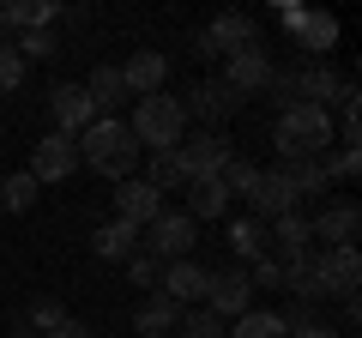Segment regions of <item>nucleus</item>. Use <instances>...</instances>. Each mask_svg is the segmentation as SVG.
<instances>
[{
	"instance_id": "nucleus-37",
	"label": "nucleus",
	"mask_w": 362,
	"mask_h": 338,
	"mask_svg": "<svg viewBox=\"0 0 362 338\" xmlns=\"http://www.w3.org/2000/svg\"><path fill=\"white\" fill-rule=\"evenodd\" d=\"M247 284H254V290H284V272H278V260H254Z\"/></svg>"
},
{
	"instance_id": "nucleus-27",
	"label": "nucleus",
	"mask_w": 362,
	"mask_h": 338,
	"mask_svg": "<svg viewBox=\"0 0 362 338\" xmlns=\"http://www.w3.org/2000/svg\"><path fill=\"white\" fill-rule=\"evenodd\" d=\"M85 97L97 103V115H103V109L127 103V85H121V73H115V66H97V73L85 78Z\"/></svg>"
},
{
	"instance_id": "nucleus-4",
	"label": "nucleus",
	"mask_w": 362,
	"mask_h": 338,
	"mask_svg": "<svg viewBox=\"0 0 362 338\" xmlns=\"http://www.w3.org/2000/svg\"><path fill=\"white\" fill-rule=\"evenodd\" d=\"M272 91L284 97V103L332 109V103H338V91H344V78H338L326 61H308V66H296V73H272Z\"/></svg>"
},
{
	"instance_id": "nucleus-31",
	"label": "nucleus",
	"mask_w": 362,
	"mask_h": 338,
	"mask_svg": "<svg viewBox=\"0 0 362 338\" xmlns=\"http://www.w3.org/2000/svg\"><path fill=\"white\" fill-rule=\"evenodd\" d=\"M139 182H151L157 194H169V187H187V182H181V163H175V151H151V169H145Z\"/></svg>"
},
{
	"instance_id": "nucleus-17",
	"label": "nucleus",
	"mask_w": 362,
	"mask_h": 338,
	"mask_svg": "<svg viewBox=\"0 0 362 338\" xmlns=\"http://www.w3.org/2000/svg\"><path fill=\"white\" fill-rule=\"evenodd\" d=\"M163 211V194H157L151 182H139V175H127V182H115V218L133 223V230H145V223Z\"/></svg>"
},
{
	"instance_id": "nucleus-38",
	"label": "nucleus",
	"mask_w": 362,
	"mask_h": 338,
	"mask_svg": "<svg viewBox=\"0 0 362 338\" xmlns=\"http://www.w3.org/2000/svg\"><path fill=\"white\" fill-rule=\"evenodd\" d=\"M49 338H97V332H90V326L85 320H61V326H54V332Z\"/></svg>"
},
{
	"instance_id": "nucleus-15",
	"label": "nucleus",
	"mask_w": 362,
	"mask_h": 338,
	"mask_svg": "<svg viewBox=\"0 0 362 338\" xmlns=\"http://www.w3.org/2000/svg\"><path fill=\"white\" fill-rule=\"evenodd\" d=\"M356 230H362V206L356 199H338V206H326L320 218H308V242H326V247H356Z\"/></svg>"
},
{
	"instance_id": "nucleus-34",
	"label": "nucleus",
	"mask_w": 362,
	"mask_h": 338,
	"mask_svg": "<svg viewBox=\"0 0 362 338\" xmlns=\"http://www.w3.org/2000/svg\"><path fill=\"white\" fill-rule=\"evenodd\" d=\"M127 278H133L139 290H151V296H157V278H163V260H151V254L139 247V254L127 260Z\"/></svg>"
},
{
	"instance_id": "nucleus-19",
	"label": "nucleus",
	"mask_w": 362,
	"mask_h": 338,
	"mask_svg": "<svg viewBox=\"0 0 362 338\" xmlns=\"http://www.w3.org/2000/svg\"><path fill=\"white\" fill-rule=\"evenodd\" d=\"M314 266H320V278H326L332 296H356V290H362V254H356V247H320Z\"/></svg>"
},
{
	"instance_id": "nucleus-30",
	"label": "nucleus",
	"mask_w": 362,
	"mask_h": 338,
	"mask_svg": "<svg viewBox=\"0 0 362 338\" xmlns=\"http://www.w3.org/2000/svg\"><path fill=\"white\" fill-rule=\"evenodd\" d=\"M0 206H6V211H30V206H37V182H30V169H18V175L0 182Z\"/></svg>"
},
{
	"instance_id": "nucleus-7",
	"label": "nucleus",
	"mask_w": 362,
	"mask_h": 338,
	"mask_svg": "<svg viewBox=\"0 0 362 338\" xmlns=\"http://www.w3.org/2000/svg\"><path fill=\"white\" fill-rule=\"evenodd\" d=\"M175 163H181V182H206V175H218L223 163H230V145H223V133H211V127H187L181 133V145H175Z\"/></svg>"
},
{
	"instance_id": "nucleus-23",
	"label": "nucleus",
	"mask_w": 362,
	"mask_h": 338,
	"mask_svg": "<svg viewBox=\"0 0 362 338\" xmlns=\"http://www.w3.org/2000/svg\"><path fill=\"white\" fill-rule=\"evenodd\" d=\"M0 18L13 30H49L54 18H61V6H54V0H13V6H0Z\"/></svg>"
},
{
	"instance_id": "nucleus-32",
	"label": "nucleus",
	"mask_w": 362,
	"mask_h": 338,
	"mask_svg": "<svg viewBox=\"0 0 362 338\" xmlns=\"http://www.w3.org/2000/svg\"><path fill=\"white\" fill-rule=\"evenodd\" d=\"M13 49H18V61H54V54H61V42H54V30H25Z\"/></svg>"
},
{
	"instance_id": "nucleus-40",
	"label": "nucleus",
	"mask_w": 362,
	"mask_h": 338,
	"mask_svg": "<svg viewBox=\"0 0 362 338\" xmlns=\"http://www.w3.org/2000/svg\"><path fill=\"white\" fill-rule=\"evenodd\" d=\"M338 302H344V326H356L362 320V296H338Z\"/></svg>"
},
{
	"instance_id": "nucleus-11",
	"label": "nucleus",
	"mask_w": 362,
	"mask_h": 338,
	"mask_svg": "<svg viewBox=\"0 0 362 338\" xmlns=\"http://www.w3.org/2000/svg\"><path fill=\"white\" fill-rule=\"evenodd\" d=\"M78 169V139H66V133H42L37 151H30V182H66Z\"/></svg>"
},
{
	"instance_id": "nucleus-3",
	"label": "nucleus",
	"mask_w": 362,
	"mask_h": 338,
	"mask_svg": "<svg viewBox=\"0 0 362 338\" xmlns=\"http://www.w3.org/2000/svg\"><path fill=\"white\" fill-rule=\"evenodd\" d=\"M127 133H133V145H139V151H175L181 133H187V109H181V97H169V91L139 97V103H133Z\"/></svg>"
},
{
	"instance_id": "nucleus-28",
	"label": "nucleus",
	"mask_w": 362,
	"mask_h": 338,
	"mask_svg": "<svg viewBox=\"0 0 362 338\" xmlns=\"http://www.w3.org/2000/svg\"><path fill=\"white\" fill-rule=\"evenodd\" d=\"M218 182H223V194H230V199H247V194L259 187V169L242 163V157H230V163L218 169Z\"/></svg>"
},
{
	"instance_id": "nucleus-14",
	"label": "nucleus",
	"mask_w": 362,
	"mask_h": 338,
	"mask_svg": "<svg viewBox=\"0 0 362 338\" xmlns=\"http://www.w3.org/2000/svg\"><path fill=\"white\" fill-rule=\"evenodd\" d=\"M49 121H54V133L78 139V133L97 121V103L85 97V85H54V91H49Z\"/></svg>"
},
{
	"instance_id": "nucleus-6",
	"label": "nucleus",
	"mask_w": 362,
	"mask_h": 338,
	"mask_svg": "<svg viewBox=\"0 0 362 338\" xmlns=\"http://www.w3.org/2000/svg\"><path fill=\"white\" fill-rule=\"evenodd\" d=\"M278 25L290 30V49H302L308 61H326L338 42V18L332 13H308V6H284L278 13Z\"/></svg>"
},
{
	"instance_id": "nucleus-2",
	"label": "nucleus",
	"mask_w": 362,
	"mask_h": 338,
	"mask_svg": "<svg viewBox=\"0 0 362 338\" xmlns=\"http://www.w3.org/2000/svg\"><path fill=\"white\" fill-rule=\"evenodd\" d=\"M78 163L97 169V175H109V182H127L133 163H139V145H133L127 121L115 115H97L85 133H78Z\"/></svg>"
},
{
	"instance_id": "nucleus-36",
	"label": "nucleus",
	"mask_w": 362,
	"mask_h": 338,
	"mask_svg": "<svg viewBox=\"0 0 362 338\" xmlns=\"http://www.w3.org/2000/svg\"><path fill=\"white\" fill-rule=\"evenodd\" d=\"M25 85V61H18V49L13 42H0V97L6 91H18Z\"/></svg>"
},
{
	"instance_id": "nucleus-26",
	"label": "nucleus",
	"mask_w": 362,
	"mask_h": 338,
	"mask_svg": "<svg viewBox=\"0 0 362 338\" xmlns=\"http://www.w3.org/2000/svg\"><path fill=\"white\" fill-rule=\"evenodd\" d=\"M278 169H284V182L296 187V199L326 194V182H332V175H326V157H308V163H278Z\"/></svg>"
},
{
	"instance_id": "nucleus-5",
	"label": "nucleus",
	"mask_w": 362,
	"mask_h": 338,
	"mask_svg": "<svg viewBox=\"0 0 362 338\" xmlns=\"http://www.w3.org/2000/svg\"><path fill=\"white\" fill-rule=\"evenodd\" d=\"M194 242H199V223L187 218V211H169V206L139 230V247L151 254V260H163V266H169V260H187Z\"/></svg>"
},
{
	"instance_id": "nucleus-10",
	"label": "nucleus",
	"mask_w": 362,
	"mask_h": 338,
	"mask_svg": "<svg viewBox=\"0 0 362 338\" xmlns=\"http://www.w3.org/2000/svg\"><path fill=\"white\" fill-rule=\"evenodd\" d=\"M206 284H211V272L187 254V260H169L163 266V278H157V296L163 302H175V308H194V302H206Z\"/></svg>"
},
{
	"instance_id": "nucleus-29",
	"label": "nucleus",
	"mask_w": 362,
	"mask_h": 338,
	"mask_svg": "<svg viewBox=\"0 0 362 338\" xmlns=\"http://www.w3.org/2000/svg\"><path fill=\"white\" fill-rule=\"evenodd\" d=\"M175 332H181V338H223V332H230V326H223V320H218V314H211V308H181Z\"/></svg>"
},
{
	"instance_id": "nucleus-8",
	"label": "nucleus",
	"mask_w": 362,
	"mask_h": 338,
	"mask_svg": "<svg viewBox=\"0 0 362 338\" xmlns=\"http://www.w3.org/2000/svg\"><path fill=\"white\" fill-rule=\"evenodd\" d=\"M254 42H259V25L247 13H218L194 37V54H206V61H211V54H242V49H254Z\"/></svg>"
},
{
	"instance_id": "nucleus-12",
	"label": "nucleus",
	"mask_w": 362,
	"mask_h": 338,
	"mask_svg": "<svg viewBox=\"0 0 362 338\" xmlns=\"http://www.w3.org/2000/svg\"><path fill=\"white\" fill-rule=\"evenodd\" d=\"M206 308L218 314L223 326L242 320V314L254 308V284H247V272H235V266H230V272H211V284H206Z\"/></svg>"
},
{
	"instance_id": "nucleus-1",
	"label": "nucleus",
	"mask_w": 362,
	"mask_h": 338,
	"mask_svg": "<svg viewBox=\"0 0 362 338\" xmlns=\"http://www.w3.org/2000/svg\"><path fill=\"white\" fill-rule=\"evenodd\" d=\"M272 139H278V163H308V157H326V145H332V109L284 103V109H278V121H272Z\"/></svg>"
},
{
	"instance_id": "nucleus-39",
	"label": "nucleus",
	"mask_w": 362,
	"mask_h": 338,
	"mask_svg": "<svg viewBox=\"0 0 362 338\" xmlns=\"http://www.w3.org/2000/svg\"><path fill=\"white\" fill-rule=\"evenodd\" d=\"M290 338H338V332H332L326 320H314V326H302V332H290Z\"/></svg>"
},
{
	"instance_id": "nucleus-21",
	"label": "nucleus",
	"mask_w": 362,
	"mask_h": 338,
	"mask_svg": "<svg viewBox=\"0 0 362 338\" xmlns=\"http://www.w3.org/2000/svg\"><path fill=\"white\" fill-rule=\"evenodd\" d=\"M230 211V194H223L218 175H206V182H187V218L206 223V218H223Z\"/></svg>"
},
{
	"instance_id": "nucleus-22",
	"label": "nucleus",
	"mask_w": 362,
	"mask_h": 338,
	"mask_svg": "<svg viewBox=\"0 0 362 338\" xmlns=\"http://www.w3.org/2000/svg\"><path fill=\"white\" fill-rule=\"evenodd\" d=\"M175 320H181L175 302L151 296V302H139V314H133V332H139V338H169V332H175Z\"/></svg>"
},
{
	"instance_id": "nucleus-42",
	"label": "nucleus",
	"mask_w": 362,
	"mask_h": 338,
	"mask_svg": "<svg viewBox=\"0 0 362 338\" xmlns=\"http://www.w3.org/2000/svg\"><path fill=\"white\" fill-rule=\"evenodd\" d=\"M0 42H6V18H0Z\"/></svg>"
},
{
	"instance_id": "nucleus-35",
	"label": "nucleus",
	"mask_w": 362,
	"mask_h": 338,
	"mask_svg": "<svg viewBox=\"0 0 362 338\" xmlns=\"http://www.w3.org/2000/svg\"><path fill=\"white\" fill-rule=\"evenodd\" d=\"M356 169H362V145H338V157H326L332 182H356Z\"/></svg>"
},
{
	"instance_id": "nucleus-33",
	"label": "nucleus",
	"mask_w": 362,
	"mask_h": 338,
	"mask_svg": "<svg viewBox=\"0 0 362 338\" xmlns=\"http://www.w3.org/2000/svg\"><path fill=\"white\" fill-rule=\"evenodd\" d=\"M61 320H66V308H61V302H49V296H42V302H30V314H25V326H30L37 338H49Z\"/></svg>"
},
{
	"instance_id": "nucleus-20",
	"label": "nucleus",
	"mask_w": 362,
	"mask_h": 338,
	"mask_svg": "<svg viewBox=\"0 0 362 338\" xmlns=\"http://www.w3.org/2000/svg\"><path fill=\"white\" fill-rule=\"evenodd\" d=\"M90 254H97V260H133V254H139V230L121 223V218H109L103 230H90Z\"/></svg>"
},
{
	"instance_id": "nucleus-25",
	"label": "nucleus",
	"mask_w": 362,
	"mask_h": 338,
	"mask_svg": "<svg viewBox=\"0 0 362 338\" xmlns=\"http://www.w3.org/2000/svg\"><path fill=\"white\" fill-rule=\"evenodd\" d=\"M223 338H290V332H284V320H278V308H247L242 320H230Z\"/></svg>"
},
{
	"instance_id": "nucleus-41",
	"label": "nucleus",
	"mask_w": 362,
	"mask_h": 338,
	"mask_svg": "<svg viewBox=\"0 0 362 338\" xmlns=\"http://www.w3.org/2000/svg\"><path fill=\"white\" fill-rule=\"evenodd\" d=\"M6 338H37V332H30V326H18V332H6Z\"/></svg>"
},
{
	"instance_id": "nucleus-18",
	"label": "nucleus",
	"mask_w": 362,
	"mask_h": 338,
	"mask_svg": "<svg viewBox=\"0 0 362 338\" xmlns=\"http://www.w3.org/2000/svg\"><path fill=\"white\" fill-rule=\"evenodd\" d=\"M181 109H187V127H194V121H223V115H235L242 97H235L223 78H206V85H194V91L181 97Z\"/></svg>"
},
{
	"instance_id": "nucleus-24",
	"label": "nucleus",
	"mask_w": 362,
	"mask_h": 338,
	"mask_svg": "<svg viewBox=\"0 0 362 338\" xmlns=\"http://www.w3.org/2000/svg\"><path fill=\"white\" fill-rule=\"evenodd\" d=\"M230 254H235V260H247V266L266 260V223H259V218H235L230 223Z\"/></svg>"
},
{
	"instance_id": "nucleus-13",
	"label": "nucleus",
	"mask_w": 362,
	"mask_h": 338,
	"mask_svg": "<svg viewBox=\"0 0 362 338\" xmlns=\"http://www.w3.org/2000/svg\"><path fill=\"white\" fill-rule=\"evenodd\" d=\"M302 199H296V187L284 182V169H259V187L247 194V218H259V223H272V218H290Z\"/></svg>"
},
{
	"instance_id": "nucleus-16",
	"label": "nucleus",
	"mask_w": 362,
	"mask_h": 338,
	"mask_svg": "<svg viewBox=\"0 0 362 338\" xmlns=\"http://www.w3.org/2000/svg\"><path fill=\"white\" fill-rule=\"evenodd\" d=\"M115 73H121V85H127V97H157V91H163V78H169V61L157 49H133Z\"/></svg>"
},
{
	"instance_id": "nucleus-9",
	"label": "nucleus",
	"mask_w": 362,
	"mask_h": 338,
	"mask_svg": "<svg viewBox=\"0 0 362 338\" xmlns=\"http://www.w3.org/2000/svg\"><path fill=\"white\" fill-rule=\"evenodd\" d=\"M272 54H266V42H254V49H242V54H230V66H223V85H230L235 97H259V91H272Z\"/></svg>"
}]
</instances>
